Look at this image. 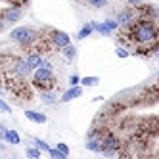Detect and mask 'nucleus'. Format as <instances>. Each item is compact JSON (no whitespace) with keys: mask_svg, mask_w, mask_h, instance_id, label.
Segmentation results:
<instances>
[{"mask_svg":"<svg viewBox=\"0 0 159 159\" xmlns=\"http://www.w3.org/2000/svg\"><path fill=\"white\" fill-rule=\"evenodd\" d=\"M127 37H129L130 46H132V42L136 44V52L148 50V54H152L153 50L159 48L157 23L148 16H142V17H138L134 21V23L127 29Z\"/></svg>","mask_w":159,"mask_h":159,"instance_id":"obj_1","label":"nucleus"},{"mask_svg":"<svg viewBox=\"0 0 159 159\" xmlns=\"http://www.w3.org/2000/svg\"><path fill=\"white\" fill-rule=\"evenodd\" d=\"M35 88L39 90H54L58 88V77L54 73V65L50 61H46L42 67L33 71V83H31Z\"/></svg>","mask_w":159,"mask_h":159,"instance_id":"obj_2","label":"nucleus"},{"mask_svg":"<svg viewBox=\"0 0 159 159\" xmlns=\"http://www.w3.org/2000/svg\"><path fill=\"white\" fill-rule=\"evenodd\" d=\"M39 39H40V33L35 31L33 27H29V25H21V27H16V29L10 31V40L17 42L19 46H23V48H27V50H29Z\"/></svg>","mask_w":159,"mask_h":159,"instance_id":"obj_3","label":"nucleus"},{"mask_svg":"<svg viewBox=\"0 0 159 159\" xmlns=\"http://www.w3.org/2000/svg\"><path fill=\"white\" fill-rule=\"evenodd\" d=\"M119 148H121V140L117 134L113 132H106L104 138H102V153L104 155H117L119 153Z\"/></svg>","mask_w":159,"mask_h":159,"instance_id":"obj_4","label":"nucleus"},{"mask_svg":"<svg viewBox=\"0 0 159 159\" xmlns=\"http://www.w3.org/2000/svg\"><path fill=\"white\" fill-rule=\"evenodd\" d=\"M8 69L12 71L16 77L23 79V81H27V79L31 77V73H33L31 65L27 63L25 58H12V61H10V67H8Z\"/></svg>","mask_w":159,"mask_h":159,"instance_id":"obj_5","label":"nucleus"},{"mask_svg":"<svg viewBox=\"0 0 159 159\" xmlns=\"http://www.w3.org/2000/svg\"><path fill=\"white\" fill-rule=\"evenodd\" d=\"M46 37H48V40L52 42V46L56 50H60V48L67 46V44H71V37L67 35L65 31H60V29H48Z\"/></svg>","mask_w":159,"mask_h":159,"instance_id":"obj_6","label":"nucleus"},{"mask_svg":"<svg viewBox=\"0 0 159 159\" xmlns=\"http://www.w3.org/2000/svg\"><path fill=\"white\" fill-rule=\"evenodd\" d=\"M0 16L6 19L8 25H14V23H17V21H21V17H23V6L10 4L8 8H4L2 12H0Z\"/></svg>","mask_w":159,"mask_h":159,"instance_id":"obj_7","label":"nucleus"},{"mask_svg":"<svg viewBox=\"0 0 159 159\" xmlns=\"http://www.w3.org/2000/svg\"><path fill=\"white\" fill-rule=\"evenodd\" d=\"M25 60H27V63L31 65L33 71L39 69V67H42L44 63H46V60H44V54H39V52H27Z\"/></svg>","mask_w":159,"mask_h":159,"instance_id":"obj_8","label":"nucleus"},{"mask_svg":"<svg viewBox=\"0 0 159 159\" xmlns=\"http://www.w3.org/2000/svg\"><path fill=\"white\" fill-rule=\"evenodd\" d=\"M60 98H58V92L54 90H40V104H46V106H54L58 104Z\"/></svg>","mask_w":159,"mask_h":159,"instance_id":"obj_9","label":"nucleus"},{"mask_svg":"<svg viewBox=\"0 0 159 159\" xmlns=\"http://www.w3.org/2000/svg\"><path fill=\"white\" fill-rule=\"evenodd\" d=\"M83 96V88L81 86H69V90H65L63 96L60 98V102H63V104H67V102H71L75 98H81Z\"/></svg>","mask_w":159,"mask_h":159,"instance_id":"obj_10","label":"nucleus"},{"mask_svg":"<svg viewBox=\"0 0 159 159\" xmlns=\"http://www.w3.org/2000/svg\"><path fill=\"white\" fill-rule=\"evenodd\" d=\"M25 117L29 121H33V123H37V125H44V123H46V115L35 111V109H25Z\"/></svg>","mask_w":159,"mask_h":159,"instance_id":"obj_11","label":"nucleus"},{"mask_svg":"<svg viewBox=\"0 0 159 159\" xmlns=\"http://www.w3.org/2000/svg\"><path fill=\"white\" fill-rule=\"evenodd\" d=\"M60 54H61V58L67 60V61H73L77 58V48L73 46V44H67V46L60 48Z\"/></svg>","mask_w":159,"mask_h":159,"instance_id":"obj_12","label":"nucleus"},{"mask_svg":"<svg viewBox=\"0 0 159 159\" xmlns=\"http://www.w3.org/2000/svg\"><path fill=\"white\" fill-rule=\"evenodd\" d=\"M94 33V25H92V21L90 23H84L81 29H79V33H77V40H84L86 37H90Z\"/></svg>","mask_w":159,"mask_h":159,"instance_id":"obj_13","label":"nucleus"},{"mask_svg":"<svg viewBox=\"0 0 159 159\" xmlns=\"http://www.w3.org/2000/svg\"><path fill=\"white\" fill-rule=\"evenodd\" d=\"M86 150L94 152V153H102V138H86Z\"/></svg>","mask_w":159,"mask_h":159,"instance_id":"obj_14","label":"nucleus"},{"mask_svg":"<svg viewBox=\"0 0 159 159\" xmlns=\"http://www.w3.org/2000/svg\"><path fill=\"white\" fill-rule=\"evenodd\" d=\"M6 142L12 144V146H17V144H21V136L14 129H8V132H6Z\"/></svg>","mask_w":159,"mask_h":159,"instance_id":"obj_15","label":"nucleus"},{"mask_svg":"<svg viewBox=\"0 0 159 159\" xmlns=\"http://www.w3.org/2000/svg\"><path fill=\"white\" fill-rule=\"evenodd\" d=\"M92 25H94V31L100 33L102 37H109V35H111V31L107 29V25L104 23V21H102V23H98V21H92Z\"/></svg>","mask_w":159,"mask_h":159,"instance_id":"obj_16","label":"nucleus"},{"mask_svg":"<svg viewBox=\"0 0 159 159\" xmlns=\"http://www.w3.org/2000/svg\"><path fill=\"white\" fill-rule=\"evenodd\" d=\"M98 83H100V77H83V79H81V84L86 86V88L98 86Z\"/></svg>","mask_w":159,"mask_h":159,"instance_id":"obj_17","label":"nucleus"},{"mask_svg":"<svg viewBox=\"0 0 159 159\" xmlns=\"http://www.w3.org/2000/svg\"><path fill=\"white\" fill-rule=\"evenodd\" d=\"M84 2H86L90 8H94V10H102V8L107 6V0H84Z\"/></svg>","mask_w":159,"mask_h":159,"instance_id":"obj_18","label":"nucleus"},{"mask_svg":"<svg viewBox=\"0 0 159 159\" xmlns=\"http://www.w3.org/2000/svg\"><path fill=\"white\" fill-rule=\"evenodd\" d=\"M104 23L107 25V29L113 33V31H119L121 27H119V23H117V19H113V17H107V19H104Z\"/></svg>","mask_w":159,"mask_h":159,"instance_id":"obj_19","label":"nucleus"},{"mask_svg":"<svg viewBox=\"0 0 159 159\" xmlns=\"http://www.w3.org/2000/svg\"><path fill=\"white\" fill-rule=\"evenodd\" d=\"M115 54H117V58L127 60L129 56H130V50H129V48H125V46H117V48H115Z\"/></svg>","mask_w":159,"mask_h":159,"instance_id":"obj_20","label":"nucleus"},{"mask_svg":"<svg viewBox=\"0 0 159 159\" xmlns=\"http://www.w3.org/2000/svg\"><path fill=\"white\" fill-rule=\"evenodd\" d=\"M33 144H35L40 152H50V146L44 142V140H40V138H33Z\"/></svg>","mask_w":159,"mask_h":159,"instance_id":"obj_21","label":"nucleus"},{"mask_svg":"<svg viewBox=\"0 0 159 159\" xmlns=\"http://www.w3.org/2000/svg\"><path fill=\"white\" fill-rule=\"evenodd\" d=\"M48 153H50L54 159H67V155H65L63 152H60L58 148H50V152H48Z\"/></svg>","mask_w":159,"mask_h":159,"instance_id":"obj_22","label":"nucleus"},{"mask_svg":"<svg viewBox=\"0 0 159 159\" xmlns=\"http://www.w3.org/2000/svg\"><path fill=\"white\" fill-rule=\"evenodd\" d=\"M81 84V77L79 75H71L69 77V86H79Z\"/></svg>","mask_w":159,"mask_h":159,"instance_id":"obj_23","label":"nucleus"},{"mask_svg":"<svg viewBox=\"0 0 159 159\" xmlns=\"http://www.w3.org/2000/svg\"><path fill=\"white\" fill-rule=\"evenodd\" d=\"M29 157H40V150H39V148H37V150H35V148H27V152H25Z\"/></svg>","mask_w":159,"mask_h":159,"instance_id":"obj_24","label":"nucleus"},{"mask_svg":"<svg viewBox=\"0 0 159 159\" xmlns=\"http://www.w3.org/2000/svg\"><path fill=\"white\" fill-rule=\"evenodd\" d=\"M56 148H58L60 152H63L65 155H69V146H67V144H63V142H58V144H56Z\"/></svg>","mask_w":159,"mask_h":159,"instance_id":"obj_25","label":"nucleus"},{"mask_svg":"<svg viewBox=\"0 0 159 159\" xmlns=\"http://www.w3.org/2000/svg\"><path fill=\"white\" fill-rule=\"evenodd\" d=\"M0 111H4V113H10V111H12V107H10L2 98H0Z\"/></svg>","mask_w":159,"mask_h":159,"instance_id":"obj_26","label":"nucleus"},{"mask_svg":"<svg viewBox=\"0 0 159 159\" xmlns=\"http://www.w3.org/2000/svg\"><path fill=\"white\" fill-rule=\"evenodd\" d=\"M8 2H10V4H14V6H25L29 0H8Z\"/></svg>","mask_w":159,"mask_h":159,"instance_id":"obj_27","label":"nucleus"},{"mask_svg":"<svg viewBox=\"0 0 159 159\" xmlns=\"http://www.w3.org/2000/svg\"><path fill=\"white\" fill-rule=\"evenodd\" d=\"M6 132H8V129L0 123V140H6Z\"/></svg>","mask_w":159,"mask_h":159,"instance_id":"obj_28","label":"nucleus"},{"mask_svg":"<svg viewBox=\"0 0 159 159\" xmlns=\"http://www.w3.org/2000/svg\"><path fill=\"white\" fill-rule=\"evenodd\" d=\"M129 4H132V6H140L142 0H129Z\"/></svg>","mask_w":159,"mask_h":159,"instance_id":"obj_29","label":"nucleus"},{"mask_svg":"<svg viewBox=\"0 0 159 159\" xmlns=\"http://www.w3.org/2000/svg\"><path fill=\"white\" fill-rule=\"evenodd\" d=\"M157 77H159V71H157Z\"/></svg>","mask_w":159,"mask_h":159,"instance_id":"obj_30","label":"nucleus"}]
</instances>
